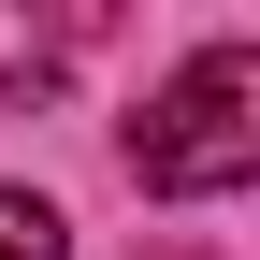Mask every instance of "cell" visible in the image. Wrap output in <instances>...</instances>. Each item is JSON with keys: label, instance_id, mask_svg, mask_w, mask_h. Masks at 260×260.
Segmentation results:
<instances>
[{"label": "cell", "instance_id": "1", "mask_svg": "<svg viewBox=\"0 0 260 260\" xmlns=\"http://www.w3.org/2000/svg\"><path fill=\"white\" fill-rule=\"evenodd\" d=\"M260 174V58L246 44H203L145 116H130V188L145 203H232Z\"/></svg>", "mask_w": 260, "mask_h": 260}, {"label": "cell", "instance_id": "2", "mask_svg": "<svg viewBox=\"0 0 260 260\" xmlns=\"http://www.w3.org/2000/svg\"><path fill=\"white\" fill-rule=\"evenodd\" d=\"M0 260H73V217L44 188H0Z\"/></svg>", "mask_w": 260, "mask_h": 260}]
</instances>
